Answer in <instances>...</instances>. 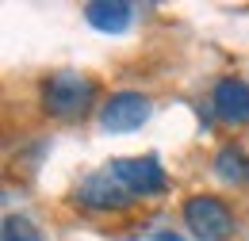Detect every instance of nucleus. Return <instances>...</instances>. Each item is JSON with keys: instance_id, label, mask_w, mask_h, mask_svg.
<instances>
[{"instance_id": "3", "label": "nucleus", "mask_w": 249, "mask_h": 241, "mask_svg": "<svg viewBox=\"0 0 249 241\" xmlns=\"http://www.w3.org/2000/svg\"><path fill=\"white\" fill-rule=\"evenodd\" d=\"M107 172H115V180L130 195H161L169 188V176L157 165V157H115L107 165Z\"/></svg>"}, {"instance_id": "6", "label": "nucleus", "mask_w": 249, "mask_h": 241, "mask_svg": "<svg viewBox=\"0 0 249 241\" xmlns=\"http://www.w3.org/2000/svg\"><path fill=\"white\" fill-rule=\"evenodd\" d=\"M211 107H215L218 119L230 122V126L249 122V85H246V81H238V77L218 81L215 92H211Z\"/></svg>"}, {"instance_id": "8", "label": "nucleus", "mask_w": 249, "mask_h": 241, "mask_svg": "<svg viewBox=\"0 0 249 241\" xmlns=\"http://www.w3.org/2000/svg\"><path fill=\"white\" fill-rule=\"evenodd\" d=\"M215 176L222 184H249V157L238 146H226L215 157Z\"/></svg>"}, {"instance_id": "5", "label": "nucleus", "mask_w": 249, "mask_h": 241, "mask_svg": "<svg viewBox=\"0 0 249 241\" xmlns=\"http://www.w3.org/2000/svg\"><path fill=\"white\" fill-rule=\"evenodd\" d=\"M130 191H126L123 184L115 180V172H107V169H100V172H89L81 188H77V203L81 207H89V211H123L130 207Z\"/></svg>"}, {"instance_id": "9", "label": "nucleus", "mask_w": 249, "mask_h": 241, "mask_svg": "<svg viewBox=\"0 0 249 241\" xmlns=\"http://www.w3.org/2000/svg\"><path fill=\"white\" fill-rule=\"evenodd\" d=\"M0 241H42V234L35 230L27 218L8 214V218H4V234H0Z\"/></svg>"}, {"instance_id": "7", "label": "nucleus", "mask_w": 249, "mask_h": 241, "mask_svg": "<svg viewBox=\"0 0 249 241\" xmlns=\"http://www.w3.org/2000/svg\"><path fill=\"white\" fill-rule=\"evenodd\" d=\"M130 4L123 0H92V4H85V19H89V27L100 31V34H123L130 27Z\"/></svg>"}, {"instance_id": "1", "label": "nucleus", "mask_w": 249, "mask_h": 241, "mask_svg": "<svg viewBox=\"0 0 249 241\" xmlns=\"http://www.w3.org/2000/svg\"><path fill=\"white\" fill-rule=\"evenodd\" d=\"M96 100V81L85 77V73H54L46 85H42V111L50 119H77L92 107Z\"/></svg>"}, {"instance_id": "2", "label": "nucleus", "mask_w": 249, "mask_h": 241, "mask_svg": "<svg viewBox=\"0 0 249 241\" xmlns=\"http://www.w3.org/2000/svg\"><path fill=\"white\" fill-rule=\"evenodd\" d=\"M184 226L196 241H230L234 214L215 195H192L184 203Z\"/></svg>"}, {"instance_id": "4", "label": "nucleus", "mask_w": 249, "mask_h": 241, "mask_svg": "<svg viewBox=\"0 0 249 241\" xmlns=\"http://www.w3.org/2000/svg\"><path fill=\"white\" fill-rule=\"evenodd\" d=\"M150 111H154V103L142 92H115L100 111V126L107 134H130L150 119Z\"/></svg>"}]
</instances>
